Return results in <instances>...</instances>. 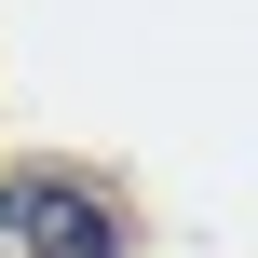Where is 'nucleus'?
I'll list each match as a JSON object with an SVG mask.
<instances>
[{
  "instance_id": "f257e3e1",
  "label": "nucleus",
  "mask_w": 258,
  "mask_h": 258,
  "mask_svg": "<svg viewBox=\"0 0 258 258\" xmlns=\"http://www.w3.org/2000/svg\"><path fill=\"white\" fill-rule=\"evenodd\" d=\"M0 258H122V204L82 163H27L0 190Z\"/></svg>"
}]
</instances>
